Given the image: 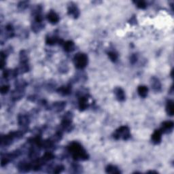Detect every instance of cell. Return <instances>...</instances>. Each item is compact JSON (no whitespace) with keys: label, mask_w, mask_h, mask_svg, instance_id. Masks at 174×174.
Segmentation results:
<instances>
[{"label":"cell","mask_w":174,"mask_h":174,"mask_svg":"<svg viewBox=\"0 0 174 174\" xmlns=\"http://www.w3.org/2000/svg\"><path fill=\"white\" fill-rule=\"evenodd\" d=\"M151 85L152 88L154 91H159L161 88V84L159 80L156 78H152V82H151Z\"/></svg>","instance_id":"obj_8"},{"label":"cell","mask_w":174,"mask_h":174,"mask_svg":"<svg viewBox=\"0 0 174 174\" xmlns=\"http://www.w3.org/2000/svg\"><path fill=\"white\" fill-rule=\"evenodd\" d=\"M114 93H115L116 98L120 102H123L125 100V95L124 90L121 88H116L114 90Z\"/></svg>","instance_id":"obj_7"},{"label":"cell","mask_w":174,"mask_h":174,"mask_svg":"<svg viewBox=\"0 0 174 174\" xmlns=\"http://www.w3.org/2000/svg\"><path fill=\"white\" fill-rule=\"evenodd\" d=\"M114 137L116 140L123 139L124 140H128L130 137V130L126 126L121 127L118 130H116L114 135Z\"/></svg>","instance_id":"obj_3"},{"label":"cell","mask_w":174,"mask_h":174,"mask_svg":"<svg viewBox=\"0 0 174 174\" xmlns=\"http://www.w3.org/2000/svg\"><path fill=\"white\" fill-rule=\"evenodd\" d=\"M135 4L137 8H140V9H145L146 8V3L145 1H135Z\"/></svg>","instance_id":"obj_19"},{"label":"cell","mask_w":174,"mask_h":174,"mask_svg":"<svg viewBox=\"0 0 174 174\" xmlns=\"http://www.w3.org/2000/svg\"><path fill=\"white\" fill-rule=\"evenodd\" d=\"M68 14L74 17V18H76L79 16L80 11L76 5L74 4V3H71L70 6H69L68 7Z\"/></svg>","instance_id":"obj_4"},{"label":"cell","mask_w":174,"mask_h":174,"mask_svg":"<svg viewBox=\"0 0 174 174\" xmlns=\"http://www.w3.org/2000/svg\"><path fill=\"white\" fill-rule=\"evenodd\" d=\"M106 172L107 173H121L120 170H118V169L116 167L114 166V165H108V166L106 167Z\"/></svg>","instance_id":"obj_15"},{"label":"cell","mask_w":174,"mask_h":174,"mask_svg":"<svg viewBox=\"0 0 174 174\" xmlns=\"http://www.w3.org/2000/svg\"><path fill=\"white\" fill-rule=\"evenodd\" d=\"M88 107V103H87V98L86 97H81L79 100V107L81 110H84Z\"/></svg>","instance_id":"obj_12"},{"label":"cell","mask_w":174,"mask_h":174,"mask_svg":"<svg viewBox=\"0 0 174 174\" xmlns=\"http://www.w3.org/2000/svg\"><path fill=\"white\" fill-rule=\"evenodd\" d=\"M63 167L61 166V165H59V166L57 167L55 169V170H54V173H60V172H61L63 171Z\"/></svg>","instance_id":"obj_22"},{"label":"cell","mask_w":174,"mask_h":174,"mask_svg":"<svg viewBox=\"0 0 174 174\" xmlns=\"http://www.w3.org/2000/svg\"><path fill=\"white\" fill-rule=\"evenodd\" d=\"M166 111L167 113L168 114V115L169 116H173L174 113V105H173V102L172 101H169L167 103L166 106Z\"/></svg>","instance_id":"obj_13"},{"label":"cell","mask_w":174,"mask_h":174,"mask_svg":"<svg viewBox=\"0 0 174 174\" xmlns=\"http://www.w3.org/2000/svg\"><path fill=\"white\" fill-rule=\"evenodd\" d=\"M18 122H19V124L25 126V125H27V124H28V118L26 117V116H22L21 117L19 118Z\"/></svg>","instance_id":"obj_18"},{"label":"cell","mask_w":174,"mask_h":174,"mask_svg":"<svg viewBox=\"0 0 174 174\" xmlns=\"http://www.w3.org/2000/svg\"><path fill=\"white\" fill-rule=\"evenodd\" d=\"M59 93L63 95H67L70 93L71 92V87L69 86H65L59 88L58 89Z\"/></svg>","instance_id":"obj_14"},{"label":"cell","mask_w":174,"mask_h":174,"mask_svg":"<svg viewBox=\"0 0 174 174\" xmlns=\"http://www.w3.org/2000/svg\"><path fill=\"white\" fill-rule=\"evenodd\" d=\"M47 18L51 24H56L59 22V17L57 14L54 11H50L47 15Z\"/></svg>","instance_id":"obj_5"},{"label":"cell","mask_w":174,"mask_h":174,"mask_svg":"<svg viewBox=\"0 0 174 174\" xmlns=\"http://www.w3.org/2000/svg\"><path fill=\"white\" fill-rule=\"evenodd\" d=\"M173 127V123L172 121H166L164 122L162 125V130L161 131L168 132L169 130H172Z\"/></svg>","instance_id":"obj_9"},{"label":"cell","mask_w":174,"mask_h":174,"mask_svg":"<svg viewBox=\"0 0 174 174\" xmlns=\"http://www.w3.org/2000/svg\"><path fill=\"white\" fill-rule=\"evenodd\" d=\"M9 89H10L9 86H8V85H4V86H3L1 88V94H6L8 93Z\"/></svg>","instance_id":"obj_21"},{"label":"cell","mask_w":174,"mask_h":174,"mask_svg":"<svg viewBox=\"0 0 174 174\" xmlns=\"http://www.w3.org/2000/svg\"><path fill=\"white\" fill-rule=\"evenodd\" d=\"M137 61V57H136V55H133V56H132L131 57H130V61H131V63H135V61Z\"/></svg>","instance_id":"obj_23"},{"label":"cell","mask_w":174,"mask_h":174,"mask_svg":"<svg viewBox=\"0 0 174 174\" xmlns=\"http://www.w3.org/2000/svg\"><path fill=\"white\" fill-rule=\"evenodd\" d=\"M137 92L140 95V97H146L148 95V88L146 86H140L137 88Z\"/></svg>","instance_id":"obj_11"},{"label":"cell","mask_w":174,"mask_h":174,"mask_svg":"<svg viewBox=\"0 0 174 174\" xmlns=\"http://www.w3.org/2000/svg\"><path fill=\"white\" fill-rule=\"evenodd\" d=\"M63 48L66 52H72L74 50V43L72 41H67L63 44Z\"/></svg>","instance_id":"obj_10"},{"label":"cell","mask_w":174,"mask_h":174,"mask_svg":"<svg viewBox=\"0 0 174 174\" xmlns=\"http://www.w3.org/2000/svg\"><path fill=\"white\" fill-rule=\"evenodd\" d=\"M162 131L161 130H156L152 135V140L154 144H159L161 142Z\"/></svg>","instance_id":"obj_6"},{"label":"cell","mask_w":174,"mask_h":174,"mask_svg":"<svg viewBox=\"0 0 174 174\" xmlns=\"http://www.w3.org/2000/svg\"><path fill=\"white\" fill-rule=\"evenodd\" d=\"M57 42H60V40L57 37H49L46 39L47 44L54 45Z\"/></svg>","instance_id":"obj_17"},{"label":"cell","mask_w":174,"mask_h":174,"mask_svg":"<svg viewBox=\"0 0 174 174\" xmlns=\"http://www.w3.org/2000/svg\"><path fill=\"white\" fill-rule=\"evenodd\" d=\"M65 105V103L58 102V103H55L54 104L53 107L55 111H57V112H59V111H61L63 109Z\"/></svg>","instance_id":"obj_16"},{"label":"cell","mask_w":174,"mask_h":174,"mask_svg":"<svg viewBox=\"0 0 174 174\" xmlns=\"http://www.w3.org/2000/svg\"><path fill=\"white\" fill-rule=\"evenodd\" d=\"M108 57L110 59V60L113 62H115L118 59V55L117 54L114 52H109L108 53Z\"/></svg>","instance_id":"obj_20"},{"label":"cell","mask_w":174,"mask_h":174,"mask_svg":"<svg viewBox=\"0 0 174 174\" xmlns=\"http://www.w3.org/2000/svg\"><path fill=\"white\" fill-rule=\"evenodd\" d=\"M74 61L78 69H84L88 64V57L84 53H78L74 57Z\"/></svg>","instance_id":"obj_2"},{"label":"cell","mask_w":174,"mask_h":174,"mask_svg":"<svg viewBox=\"0 0 174 174\" xmlns=\"http://www.w3.org/2000/svg\"><path fill=\"white\" fill-rule=\"evenodd\" d=\"M69 151L72 154L74 159L78 161H84L88 159V155L82 146L78 142H72L68 147Z\"/></svg>","instance_id":"obj_1"}]
</instances>
